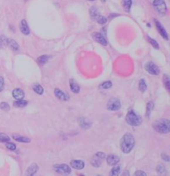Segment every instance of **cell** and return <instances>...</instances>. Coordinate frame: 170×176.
<instances>
[{
    "instance_id": "1",
    "label": "cell",
    "mask_w": 170,
    "mask_h": 176,
    "mask_svg": "<svg viewBox=\"0 0 170 176\" xmlns=\"http://www.w3.org/2000/svg\"><path fill=\"white\" fill-rule=\"evenodd\" d=\"M135 147V138L130 133H126L124 135L120 140V148L121 151L125 154L131 151Z\"/></svg>"
},
{
    "instance_id": "20",
    "label": "cell",
    "mask_w": 170,
    "mask_h": 176,
    "mask_svg": "<svg viewBox=\"0 0 170 176\" xmlns=\"http://www.w3.org/2000/svg\"><path fill=\"white\" fill-rule=\"evenodd\" d=\"M50 59V55H41V56H39L38 58V63L40 65H42L44 64H46L47 61H48V60Z\"/></svg>"
},
{
    "instance_id": "13",
    "label": "cell",
    "mask_w": 170,
    "mask_h": 176,
    "mask_svg": "<svg viewBox=\"0 0 170 176\" xmlns=\"http://www.w3.org/2000/svg\"><path fill=\"white\" fill-rule=\"evenodd\" d=\"M13 96L15 99L19 100L24 98V92L21 88H15L13 91Z\"/></svg>"
},
{
    "instance_id": "35",
    "label": "cell",
    "mask_w": 170,
    "mask_h": 176,
    "mask_svg": "<svg viewBox=\"0 0 170 176\" xmlns=\"http://www.w3.org/2000/svg\"><path fill=\"white\" fill-rule=\"evenodd\" d=\"M6 147H7L8 150H11V151H14V150H16V146H15L13 143H12V142H8V143H6Z\"/></svg>"
},
{
    "instance_id": "19",
    "label": "cell",
    "mask_w": 170,
    "mask_h": 176,
    "mask_svg": "<svg viewBox=\"0 0 170 176\" xmlns=\"http://www.w3.org/2000/svg\"><path fill=\"white\" fill-rule=\"evenodd\" d=\"M132 5V0H122V6L126 11L127 13H129L130 11Z\"/></svg>"
},
{
    "instance_id": "29",
    "label": "cell",
    "mask_w": 170,
    "mask_h": 176,
    "mask_svg": "<svg viewBox=\"0 0 170 176\" xmlns=\"http://www.w3.org/2000/svg\"><path fill=\"white\" fill-rule=\"evenodd\" d=\"M153 108H154V103H153V102H149L148 104H147V111H146V115H147V117H149V116L150 115Z\"/></svg>"
},
{
    "instance_id": "14",
    "label": "cell",
    "mask_w": 170,
    "mask_h": 176,
    "mask_svg": "<svg viewBox=\"0 0 170 176\" xmlns=\"http://www.w3.org/2000/svg\"><path fill=\"white\" fill-rule=\"evenodd\" d=\"M69 83H70V88H71L73 93H78L80 92V86L75 79H70Z\"/></svg>"
},
{
    "instance_id": "8",
    "label": "cell",
    "mask_w": 170,
    "mask_h": 176,
    "mask_svg": "<svg viewBox=\"0 0 170 176\" xmlns=\"http://www.w3.org/2000/svg\"><path fill=\"white\" fill-rule=\"evenodd\" d=\"M93 39L96 41H97L98 43L103 45V46H107V41L106 37L100 32H94L92 34Z\"/></svg>"
},
{
    "instance_id": "7",
    "label": "cell",
    "mask_w": 170,
    "mask_h": 176,
    "mask_svg": "<svg viewBox=\"0 0 170 176\" xmlns=\"http://www.w3.org/2000/svg\"><path fill=\"white\" fill-rule=\"evenodd\" d=\"M53 168L55 171L61 174H70L72 172L71 168L67 165H55Z\"/></svg>"
},
{
    "instance_id": "28",
    "label": "cell",
    "mask_w": 170,
    "mask_h": 176,
    "mask_svg": "<svg viewBox=\"0 0 170 176\" xmlns=\"http://www.w3.org/2000/svg\"><path fill=\"white\" fill-rule=\"evenodd\" d=\"M100 160H101L100 158H98L97 156H95V158L91 161V165L95 167H100L101 166V161Z\"/></svg>"
},
{
    "instance_id": "12",
    "label": "cell",
    "mask_w": 170,
    "mask_h": 176,
    "mask_svg": "<svg viewBox=\"0 0 170 176\" xmlns=\"http://www.w3.org/2000/svg\"><path fill=\"white\" fill-rule=\"evenodd\" d=\"M20 30H21V32H22L23 34L28 35L30 33L28 25L27 22H26L24 19L21 21V23H20Z\"/></svg>"
},
{
    "instance_id": "32",
    "label": "cell",
    "mask_w": 170,
    "mask_h": 176,
    "mask_svg": "<svg viewBox=\"0 0 170 176\" xmlns=\"http://www.w3.org/2000/svg\"><path fill=\"white\" fill-rule=\"evenodd\" d=\"M111 86H112V83L110 82V81H106V82H104V83H102L100 87H101V88L107 89V88H111Z\"/></svg>"
},
{
    "instance_id": "36",
    "label": "cell",
    "mask_w": 170,
    "mask_h": 176,
    "mask_svg": "<svg viewBox=\"0 0 170 176\" xmlns=\"http://www.w3.org/2000/svg\"><path fill=\"white\" fill-rule=\"evenodd\" d=\"M156 170L159 172V173H164V172L165 171V166L164 165H159L157 168H156Z\"/></svg>"
},
{
    "instance_id": "21",
    "label": "cell",
    "mask_w": 170,
    "mask_h": 176,
    "mask_svg": "<svg viewBox=\"0 0 170 176\" xmlns=\"http://www.w3.org/2000/svg\"><path fill=\"white\" fill-rule=\"evenodd\" d=\"M90 15H91V18H92V20H96V18L99 16V10L96 7H92L91 9H90Z\"/></svg>"
},
{
    "instance_id": "30",
    "label": "cell",
    "mask_w": 170,
    "mask_h": 176,
    "mask_svg": "<svg viewBox=\"0 0 170 176\" xmlns=\"http://www.w3.org/2000/svg\"><path fill=\"white\" fill-rule=\"evenodd\" d=\"M10 137L4 133H1L0 132V142H9Z\"/></svg>"
},
{
    "instance_id": "37",
    "label": "cell",
    "mask_w": 170,
    "mask_h": 176,
    "mask_svg": "<svg viewBox=\"0 0 170 176\" xmlns=\"http://www.w3.org/2000/svg\"><path fill=\"white\" fill-rule=\"evenodd\" d=\"M4 88V80L2 76H0V92H2Z\"/></svg>"
},
{
    "instance_id": "33",
    "label": "cell",
    "mask_w": 170,
    "mask_h": 176,
    "mask_svg": "<svg viewBox=\"0 0 170 176\" xmlns=\"http://www.w3.org/2000/svg\"><path fill=\"white\" fill-rule=\"evenodd\" d=\"M148 39H149V41L150 42V44L155 48V49H159V44H158V42L156 41L155 40L152 39V38H150V37H149L148 36Z\"/></svg>"
},
{
    "instance_id": "17",
    "label": "cell",
    "mask_w": 170,
    "mask_h": 176,
    "mask_svg": "<svg viewBox=\"0 0 170 176\" xmlns=\"http://www.w3.org/2000/svg\"><path fill=\"white\" fill-rule=\"evenodd\" d=\"M54 93H55L56 97H57L60 100H67L68 99L67 95L66 93H64L62 90H60L59 88H55Z\"/></svg>"
},
{
    "instance_id": "6",
    "label": "cell",
    "mask_w": 170,
    "mask_h": 176,
    "mask_svg": "<svg viewBox=\"0 0 170 176\" xmlns=\"http://www.w3.org/2000/svg\"><path fill=\"white\" fill-rule=\"evenodd\" d=\"M145 69L148 71V73L154 74V75H158L160 72L159 68L153 62H149V63L146 64Z\"/></svg>"
},
{
    "instance_id": "16",
    "label": "cell",
    "mask_w": 170,
    "mask_h": 176,
    "mask_svg": "<svg viewBox=\"0 0 170 176\" xmlns=\"http://www.w3.org/2000/svg\"><path fill=\"white\" fill-rule=\"evenodd\" d=\"M6 46H8L10 48L13 50V51H17V50H18V48H19L18 45V43L15 41L14 40L9 39V38H8V39H7V43H6Z\"/></svg>"
},
{
    "instance_id": "27",
    "label": "cell",
    "mask_w": 170,
    "mask_h": 176,
    "mask_svg": "<svg viewBox=\"0 0 170 176\" xmlns=\"http://www.w3.org/2000/svg\"><path fill=\"white\" fill-rule=\"evenodd\" d=\"M96 21H97V22L99 24L101 25H104L106 24L107 22V18H105V17H103V16H101V15H99L97 18H96Z\"/></svg>"
},
{
    "instance_id": "10",
    "label": "cell",
    "mask_w": 170,
    "mask_h": 176,
    "mask_svg": "<svg viewBox=\"0 0 170 176\" xmlns=\"http://www.w3.org/2000/svg\"><path fill=\"white\" fill-rule=\"evenodd\" d=\"M38 170V165L36 164V163H33L31 165H30L28 168V170H27V171L25 173V175L27 176H32L35 175L37 172Z\"/></svg>"
},
{
    "instance_id": "23",
    "label": "cell",
    "mask_w": 170,
    "mask_h": 176,
    "mask_svg": "<svg viewBox=\"0 0 170 176\" xmlns=\"http://www.w3.org/2000/svg\"><path fill=\"white\" fill-rule=\"evenodd\" d=\"M33 88L34 92L36 93H38V94H42L43 93V88L39 83H34L33 86Z\"/></svg>"
},
{
    "instance_id": "25",
    "label": "cell",
    "mask_w": 170,
    "mask_h": 176,
    "mask_svg": "<svg viewBox=\"0 0 170 176\" xmlns=\"http://www.w3.org/2000/svg\"><path fill=\"white\" fill-rule=\"evenodd\" d=\"M139 88L141 92H144L147 88V85H146L145 80L144 79H140V84H139Z\"/></svg>"
},
{
    "instance_id": "24",
    "label": "cell",
    "mask_w": 170,
    "mask_h": 176,
    "mask_svg": "<svg viewBox=\"0 0 170 176\" xmlns=\"http://www.w3.org/2000/svg\"><path fill=\"white\" fill-rule=\"evenodd\" d=\"M79 122H80V126L82 127V128H84V129H87V128L91 127V124L89 122H86L85 118H82V117L80 118L79 119Z\"/></svg>"
},
{
    "instance_id": "3",
    "label": "cell",
    "mask_w": 170,
    "mask_h": 176,
    "mask_svg": "<svg viewBox=\"0 0 170 176\" xmlns=\"http://www.w3.org/2000/svg\"><path fill=\"white\" fill-rule=\"evenodd\" d=\"M126 122L130 126H140L142 122V118L137 113H135L132 109H130L126 115Z\"/></svg>"
},
{
    "instance_id": "31",
    "label": "cell",
    "mask_w": 170,
    "mask_h": 176,
    "mask_svg": "<svg viewBox=\"0 0 170 176\" xmlns=\"http://www.w3.org/2000/svg\"><path fill=\"white\" fill-rule=\"evenodd\" d=\"M120 167L117 166L116 165V166H115L111 170V171H110V175H117L120 174Z\"/></svg>"
},
{
    "instance_id": "18",
    "label": "cell",
    "mask_w": 170,
    "mask_h": 176,
    "mask_svg": "<svg viewBox=\"0 0 170 176\" xmlns=\"http://www.w3.org/2000/svg\"><path fill=\"white\" fill-rule=\"evenodd\" d=\"M13 138L14 139L15 141L19 142H24V143H26V142H31V139L28 138V137H23V136L18 135V134H13Z\"/></svg>"
},
{
    "instance_id": "2",
    "label": "cell",
    "mask_w": 170,
    "mask_h": 176,
    "mask_svg": "<svg viewBox=\"0 0 170 176\" xmlns=\"http://www.w3.org/2000/svg\"><path fill=\"white\" fill-rule=\"evenodd\" d=\"M153 127L156 132L166 134L170 132V122L168 119H159L154 122Z\"/></svg>"
},
{
    "instance_id": "34",
    "label": "cell",
    "mask_w": 170,
    "mask_h": 176,
    "mask_svg": "<svg viewBox=\"0 0 170 176\" xmlns=\"http://www.w3.org/2000/svg\"><path fill=\"white\" fill-rule=\"evenodd\" d=\"M0 108L3 109V110H5V111H8V110H9L10 107L8 103H5V102H3V103H0Z\"/></svg>"
},
{
    "instance_id": "39",
    "label": "cell",
    "mask_w": 170,
    "mask_h": 176,
    "mask_svg": "<svg viewBox=\"0 0 170 176\" xmlns=\"http://www.w3.org/2000/svg\"><path fill=\"white\" fill-rule=\"evenodd\" d=\"M135 175L137 176H146V173H144V171H140V170H139V171H136L135 174H134Z\"/></svg>"
},
{
    "instance_id": "11",
    "label": "cell",
    "mask_w": 170,
    "mask_h": 176,
    "mask_svg": "<svg viewBox=\"0 0 170 176\" xmlns=\"http://www.w3.org/2000/svg\"><path fill=\"white\" fill-rule=\"evenodd\" d=\"M71 166L76 170H82L85 167V163L80 160H73L71 161Z\"/></svg>"
},
{
    "instance_id": "5",
    "label": "cell",
    "mask_w": 170,
    "mask_h": 176,
    "mask_svg": "<svg viewBox=\"0 0 170 176\" xmlns=\"http://www.w3.org/2000/svg\"><path fill=\"white\" fill-rule=\"evenodd\" d=\"M120 107H121V104L118 98H111L107 103V108L110 111L119 110Z\"/></svg>"
},
{
    "instance_id": "43",
    "label": "cell",
    "mask_w": 170,
    "mask_h": 176,
    "mask_svg": "<svg viewBox=\"0 0 170 176\" xmlns=\"http://www.w3.org/2000/svg\"><path fill=\"white\" fill-rule=\"evenodd\" d=\"M89 1H95V0H89Z\"/></svg>"
},
{
    "instance_id": "41",
    "label": "cell",
    "mask_w": 170,
    "mask_h": 176,
    "mask_svg": "<svg viewBox=\"0 0 170 176\" xmlns=\"http://www.w3.org/2000/svg\"><path fill=\"white\" fill-rule=\"evenodd\" d=\"M0 47H3V44H2V42H1V41H0Z\"/></svg>"
},
{
    "instance_id": "22",
    "label": "cell",
    "mask_w": 170,
    "mask_h": 176,
    "mask_svg": "<svg viewBox=\"0 0 170 176\" xmlns=\"http://www.w3.org/2000/svg\"><path fill=\"white\" fill-rule=\"evenodd\" d=\"M27 105H28V101H25V100H23V99L17 100L16 102L13 103V106L16 107V108H23Z\"/></svg>"
},
{
    "instance_id": "4",
    "label": "cell",
    "mask_w": 170,
    "mask_h": 176,
    "mask_svg": "<svg viewBox=\"0 0 170 176\" xmlns=\"http://www.w3.org/2000/svg\"><path fill=\"white\" fill-rule=\"evenodd\" d=\"M153 6L159 14L164 17L167 13V6L164 0H154L153 3Z\"/></svg>"
},
{
    "instance_id": "15",
    "label": "cell",
    "mask_w": 170,
    "mask_h": 176,
    "mask_svg": "<svg viewBox=\"0 0 170 176\" xmlns=\"http://www.w3.org/2000/svg\"><path fill=\"white\" fill-rule=\"evenodd\" d=\"M106 161L108 165H117V163L120 161V158L117 156H115V155H110V156H107Z\"/></svg>"
},
{
    "instance_id": "26",
    "label": "cell",
    "mask_w": 170,
    "mask_h": 176,
    "mask_svg": "<svg viewBox=\"0 0 170 176\" xmlns=\"http://www.w3.org/2000/svg\"><path fill=\"white\" fill-rule=\"evenodd\" d=\"M164 83L165 85V88H167V90H169L170 88V81H169V77L168 74H164Z\"/></svg>"
},
{
    "instance_id": "38",
    "label": "cell",
    "mask_w": 170,
    "mask_h": 176,
    "mask_svg": "<svg viewBox=\"0 0 170 176\" xmlns=\"http://www.w3.org/2000/svg\"><path fill=\"white\" fill-rule=\"evenodd\" d=\"M96 156H97L98 158H100L101 160H102V159H104L106 157V155L103 152H98L97 154H96Z\"/></svg>"
},
{
    "instance_id": "40",
    "label": "cell",
    "mask_w": 170,
    "mask_h": 176,
    "mask_svg": "<svg viewBox=\"0 0 170 176\" xmlns=\"http://www.w3.org/2000/svg\"><path fill=\"white\" fill-rule=\"evenodd\" d=\"M161 156H162V159H163L164 161H169V157L168 155H166V154H162Z\"/></svg>"
},
{
    "instance_id": "42",
    "label": "cell",
    "mask_w": 170,
    "mask_h": 176,
    "mask_svg": "<svg viewBox=\"0 0 170 176\" xmlns=\"http://www.w3.org/2000/svg\"><path fill=\"white\" fill-rule=\"evenodd\" d=\"M101 2H106V0H101Z\"/></svg>"
},
{
    "instance_id": "9",
    "label": "cell",
    "mask_w": 170,
    "mask_h": 176,
    "mask_svg": "<svg viewBox=\"0 0 170 176\" xmlns=\"http://www.w3.org/2000/svg\"><path fill=\"white\" fill-rule=\"evenodd\" d=\"M154 23L156 25V27H157V29L159 31V32L160 33V35L164 38L165 40H169V36H168V33H167V32H166L165 28L162 26L160 22L158 21V20L154 19Z\"/></svg>"
}]
</instances>
